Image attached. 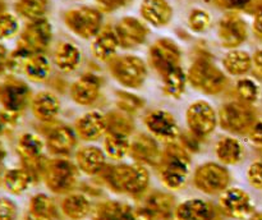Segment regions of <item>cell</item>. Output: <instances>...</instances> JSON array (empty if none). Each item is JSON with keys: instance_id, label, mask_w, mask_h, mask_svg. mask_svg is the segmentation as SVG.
<instances>
[{"instance_id": "1", "label": "cell", "mask_w": 262, "mask_h": 220, "mask_svg": "<svg viewBox=\"0 0 262 220\" xmlns=\"http://www.w3.org/2000/svg\"><path fill=\"white\" fill-rule=\"evenodd\" d=\"M104 181L115 192L138 196L145 192L150 182V174L142 164H123L107 168Z\"/></svg>"}, {"instance_id": "2", "label": "cell", "mask_w": 262, "mask_h": 220, "mask_svg": "<svg viewBox=\"0 0 262 220\" xmlns=\"http://www.w3.org/2000/svg\"><path fill=\"white\" fill-rule=\"evenodd\" d=\"M159 169L161 181L168 188H182L189 174L188 153L183 147L171 143L161 156Z\"/></svg>"}, {"instance_id": "3", "label": "cell", "mask_w": 262, "mask_h": 220, "mask_svg": "<svg viewBox=\"0 0 262 220\" xmlns=\"http://www.w3.org/2000/svg\"><path fill=\"white\" fill-rule=\"evenodd\" d=\"M188 81L194 89L205 94L214 95L224 90L227 77L211 61L207 59H199L189 68Z\"/></svg>"}, {"instance_id": "4", "label": "cell", "mask_w": 262, "mask_h": 220, "mask_svg": "<svg viewBox=\"0 0 262 220\" xmlns=\"http://www.w3.org/2000/svg\"><path fill=\"white\" fill-rule=\"evenodd\" d=\"M42 177L48 188L54 193H67L76 186L78 171L71 161L54 159L46 163Z\"/></svg>"}, {"instance_id": "5", "label": "cell", "mask_w": 262, "mask_h": 220, "mask_svg": "<svg viewBox=\"0 0 262 220\" xmlns=\"http://www.w3.org/2000/svg\"><path fill=\"white\" fill-rule=\"evenodd\" d=\"M110 72L119 83L130 89L140 87L147 76L145 63L140 58L132 55L122 56L113 60L110 64Z\"/></svg>"}, {"instance_id": "6", "label": "cell", "mask_w": 262, "mask_h": 220, "mask_svg": "<svg viewBox=\"0 0 262 220\" xmlns=\"http://www.w3.org/2000/svg\"><path fill=\"white\" fill-rule=\"evenodd\" d=\"M66 25L72 32L83 38H91L101 31V13L92 8L69 10L64 15Z\"/></svg>"}, {"instance_id": "7", "label": "cell", "mask_w": 262, "mask_h": 220, "mask_svg": "<svg viewBox=\"0 0 262 220\" xmlns=\"http://www.w3.org/2000/svg\"><path fill=\"white\" fill-rule=\"evenodd\" d=\"M229 171L219 164H204L199 166L194 173V184L205 193L215 194L224 192L229 186Z\"/></svg>"}, {"instance_id": "8", "label": "cell", "mask_w": 262, "mask_h": 220, "mask_svg": "<svg viewBox=\"0 0 262 220\" xmlns=\"http://www.w3.org/2000/svg\"><path fill=\"white\" fill-rule=\"evenodd\" d=\"M255 119V113L247 102L233 101L223 105L219 113L220 124L224 129L230 132H245L251 129Z\"/></svg>"}, {"instance_id": "9", "label": "cell", "mask_w": 262, "mask_h": 220, "mask_svg": "<svg viewBox=\"0 0 262 220\" xmlns=\"http://www.w3.org/2000/svg\"><path fill=\"white\" fill-rule=\"evenodd\" d=\"M187 123L196 137H206L216 127V114L207 101H196L187 110Z\"/></svg>"}, {"instance_id": "10", "label": "cell", "mask_w": 262, "mask_h": 220, "mask_svg": "<svg viewBox=\"0 0 262 220\" xmlns=\"http://www.w3.org/2000/svg\"><path fill=\"white\" fill-rule=\"evenodd\" d=\"M31 91L25 82L17 78H7L0 83V104L9 113L20 112L30 102Z\"/></svg>"}, {"instance_id": "11", "label": "cell", "mask_w": 262, "mask_h": 220, "mask_svg": "<svg viewBox=\"0 0 262 220\" xmlns=\"http://www.w3.org/2000/svg\"><path fill=\"white\" fill-rule=\"evenodd\" d=\"M51 41V26L46 19L32 20L26 27L18 42V48L32 54H41Z\"/></svg>"}, {"instance_id": "12", "label": "cell", "mask_w": 262, "mask_h": 220, "mask_svg": "<svg viewBox=\"0 0 262 220\" xmlns=\"http://www.w3.org/2000/svg\"><path fill=\"white\" fill-rule=\"evenodd\" d=\"M150 61L159 73L165 76L171 69L179 67L181 50L174 41L169 38H161L151 46Z\"/></svg>"}, {"instance_id": "13", "label": "cell", "mask_w": 262, "mask_h": 220, "mask_svg": "<svg viewBox=\"0 0 262 220\" xmlns=\"http://www.w3.org/2000/svg\"><path fill=\"white\" fill-rule=\"evenodd\" d=\"M220 209L234 219H246L253 214V202L250 194L241 188H227L220 196Z\"/></svg>"}, {"instance_id": "14", "label": "cell", "mask_w": 262, "mask_h": 220, "mask_svg": "<svg viewBox=\"0 0 262 220\" xmlns=\"http://www.w3.org/2000/svg\"><path fill=\"white\" fill-rule=\"evenodd\" d=\"M145 123L148 130L160 140L173 142L178 137L179 130L176 119L170 113L165 112V110H156V112L150 113L146 117Z\"/></svg>"}, {"instance_id": "15", "label": "cell", "mask_w": 262, "mask_h": 220, "mask_svg": "<svg viewBox=\"0 0 262 220\" xmlns=\"http://www.w3.org/2000/svg\"><path fill=\"white\" fill-rule=\"evenodd\" d=\"M219 38L225 48H237L247 38V25L238 15H225L220 20Z\"/></svg>"}, {"instance_id": "16", "label": "cell", "mask_w": 262, "mask_h": 220, "mask_svg": "<svg viewBox=\"0 0 262 220\" xmlns=\"http://www.w3.org/2000/svg\"><path fill=\"white\" fill-rule=\"evenodd\" d=\"M216 209L204 200H187L174 210L176 220H216Z\"/></svg>"}, {"instance_id": "17", "label": "cell", "mask_w": 262, "mask_h": 220, "mask_svg": "<svg viewBox=\"0 0 262 220\" xmlns=\"http://www.w3.org/2000/svg\"><path fill=\"white\" fill-rule=\"evenodd\" d=\"M115 33L123 48H133L146 40L147 28L136 18L125 17L117 25Z\"/></svg>"}, {"instance_id": "18", "label": "cell", "mask_w": 262, "mask_h": 220, "mask_svg": "<svg viewBox=\"0 0 262 220\" xmlns=\"http://www.w3.org/2000/svg\"><path fill=\"white\" fill-rule=\"evenodd\" d=\"M76 130L79 137L84 141H95L107 132L106 117L99 112H91L84 114L77 120Z\"/></svg>"}, {"instance_id": "19", "label": "cell", "mask_w": 262, "mask_h": 220, "mask_svg": "<svg viewBox=\"0 0 262 220\" xmlns=\"http://www.w3.org/2000/svg\"><path fill=\"white\" fill-rule=\"evenodd\" d=\"M129 153L140 164L159 165L160 163V151L155 140L148 136H138L130 142Z\"/></svg>"}, {"instance_id": "20", "label": "cell", "mask_w": 262, "mask_h": 220, "mask_svg": "<svg viewBox=\"0 0 262 220\" xmlns=\"http://www.w3.org/2000/svg\"><path fill=\"white\" fill-rule=\"evenodd\" d=\"M101 81L95 74H84L77 79L71 89V95L76 102L90 105L99 97Z\"/></svg>"}, {"instance_id": "21", "label": "cell", "mask_w": 262, "mask_h": 220, "mask_svg": "<svg viewBox=\"0 0 262 220\" xmlns=\"http://www.w3.org/2000/svg\"><path fill=\"white\" fill-rule=\"evenodd\" d=\"M49 151L54 155H68L76 146V135L69 127H56L50 130L46 138Z\"/></svg>"}, {"instance_id": "22", "label": "cell", "mask_w": 262, "mask_h": 220, "mask_svg": "<svg viewBox=\"0 0 262 220\" xmlns=\"http://www.w3.org/2000/svg\"><path fill=\"white\" fill-rule=\"evenodd\" d=\"M141 14L148 23L161 27L170 22L173 10L166 0H143Z\"/></svg>"}, {"instance_id": "23", "label": "cell", "mask_w": 262, "mask_h": 220, "mask_svg": "<svg viewBox=\"0 0 262 220\" xmlns=\"http://www.w3.org/2000/svg\"><path fill=\"white\" fill-rule=\"evenodd\" d=\"M76 161L78 169L89 175H95L104 170L105 155L100 148L95 146H87L81 148L76 155Z\"/></svg>"}, {"instance_id": "24", "label": "cell", "mask_w": 262, "mask_h": 220, "mask_svg": "<svg viewBox=\"0 0 262 220\" xmlns=\"http://www.w3.org/2000/svg\"><path fill=\"white\" fill-rule=\"evenodd\" d=\"M94 220H135V207L118 201H105L94 210Z\"/></svg>"}, {"instance_id": "25", "label": "cell", "mask_w": 262, "mask_h": 220, "mask_svg": "<svg viewBox=\"0 0 262 220\" xmlns=\"http://www.w3.org/2000/svg\"><path fill=\"white\" fill-rule=\"evenodd\" d=\"M31 106H32V113L38 120L50 122L58 115L60 110V102L55 95L43 91L33 97Z\"/></svg>"}, {"instance_id": "26", "label": "cell", "mask_w": 262, "mask_h": 220, "mask_svg": "<svg viewBox=\"0 0 262 220\" xmlns=\"http://www.w3.org/2000/svg\"><path fill=\"white\" fill-rule=\"evenodd\" d=\"M119 45L115 31H113L110 27H105L96 35L94 45H92V53L99 60H109L115 55Z\"/></svg>"}, {"instance_id": "27", "label": "cell", "mask_w": 262, "mask_h": 220, "mask_svg": "<svg viewBox=\"0 0 262 220\" xmlns=\"http://www.w3.org/2000/svg\"><path fill=\"white\" fill-rule=\"evenodd\" d=\"M142 207H145L154 219H169L174 216V199L166 193L154 192L143 202Z\"/></svg>"}, {"instance_id": "28", "label": "cell", "mask_w": 262, "mask_h": 220, "mask_svg": "<svg viewBox=\"0 0 262 220\" xmlns=\"http://www.w3.org/2000/svg\"><path fill=\"white\" fill-rule=\"evenodd\" d=\"M35 178L26 168L9 169L3 175V186L13 194H20L27 191Z\"/></svg>"}, {"instance_id": "29", "label": "cell", "mask_w": 262, "mask_h": 220, "mask_svg": "<svg viewBox=\"0 0 262 220\" xmlns=\"http://www.w3.org/2000/svg\"><path fill=\"white\" fill-rule=\"evenodd\" d=\"M216 156L223 164L227 165H234L238 164L243 159L245 150L243 146L237 138L233 137H223L216 143Z\"/></svg>"}, {"instance_id": "30", "label": "cell", "mask_w": 262, "mask_h": 220, "mask_svg": "<svg viewBox=\"0 0 262 220\" xmlns=\"http://www.w3.org/2000/svg\"><path fill=\"white\" fill-rule=\"evenodd\" d=\"M61 211L72 220H81L91 211V204L83 194L73 193L67 196L61 202Z\"/></svg>"}, {"instance_id": "31", "label": "cell", "mask_w": 262, "mask_h": 220, "mask_svg": "<svg viewBox=\"0 0 262 220\" xmlns=\"http://www.w3.org/2000/svg\"><path fill=\"white\" fill-rule=\"evenodd\" d=\"M54 59L60 71L72 72L78 67L81 61V53L73 43L63 42L56 48Z\"/></svg>"}, {"instance_id": "32", "label": "cell", "mask_w": 262, "mask_h": 220, "mask_svg": "<svg viewBox=\"0 0 262 220\" xmlns=\"http://www.w3.org/2000/svg\"><path fill=\"white\" fill-rule=\"evenodd\" d=\"M105 151L107 155L114 160H120L124 158L127 153H129L130 142L128 135L115 132H107L105 137Z\"/></svg>"}, {"instance_id": "33", "label": "cell", "mask_w": 262, "mask_h": 220, "mask_svg": "<svg viewBox=\"0 0 262 220\" xmlns=\"http://www.w3.org/2000/svg\"><path fill=\"white\" fill-rule=\"evenodd\" d=\"M23 72L33 82L45 81L50 73V64L42 54H32L26 63Z\"/></svg>"}, {"instance_id": "34", "label": "cell", "mask_w": 262, "mask_h": 220, "mask_svg": "<svg viewBox=\"0 0 262 220\" xmlns=\"http://www.w3.org/2000/svg\"><path fill=\"white\" fill-rule=\"evenodd\" d=\"M223 64L230 74L241 76L250 71L252 67V59L246 51L234 50L227 54V56L223 59Z\"/></svg>"}, {"instance_id": "35", "label": "cell", "mask_w": 262, "mask_h": 220, "mask_svg": "<svg viewBox=\"0 0 262 220\" xmlns=\"http://www.w3.org/2000/svg\"><path fill=\"white\" fill-rule=\"evenodd\" d=\"M186 87V74L181 68H174L164 76V92L171 97H181Z\"/></svg>"}, {"instance_id": "36", "label": "cell", "mask_w": 262, "mask_h": 220, "mask_svg": "<svg viewBox=\"0 0 262 220\" xmlns=\"http://www.w3.org/2000/svg\"><path fill=\"white\" fill-rule=\"evenodd\" d=\"M17 12L30 20L42 19L48 10V0H18Z\"/></svg>"}, {"instance_id": "37", "label": "cell", "mask_w": 262, "mask_h": 220, "mask_svg": "<svg viewBox=\"0 0 262 220\" xmlns=\"http://www.w3.org/2000/svg\"><path fill=\"white\" fill-rule=\"evenodd\" d=\"M30 212L55 217V219L58 217V210H56L53 199L43 193H38L31 199Z\"/></svg>"}, {"instance_id": "38", "label": "cell", "mask_w": 262, "mask_h": 220, "mask_svg": "<svg viewBox=\"0 0 262 220\" xmlns=\"http://www.w3.org/2000/svg\"><path fill=\"white\" fill-rule=\"evenodd\" d=\"M107 120V132H115V133H123V135L129 136L130 130H132V122L128 119L124 115L119 114V113H112L109 117H106Z\"/></svg>"}, {"instance_id": "39", "label": "cell", "mask_w": 262, "mask_h": 220, "mask_svg": "<svg viewBox=\"0 0 262 220\" xmlns=\"http://www.w3.org/2000/svg\"><path fill=\"white\" fill-rule=\"evenodd\" d=\"M237 94L243 102L252 104L258 97V86L255 81L250 78L241 79L237 83Z\"/></svg>"}, {"instance_id": "40", "label": "cell", "mask_w": 262, "mask_h": 220, "mask_svg": "<svg viewBox=\"0 0 262 220\" xmlns=\"http://www.w3.org/2000/svg\"><path fill=\"white\" fill-rule=\"evenodd\" d=\"M189 27L196 32H204L210 27L211 23V18H210L209 13L201 9H194L189 15Z\"/></svg>"}, {"instance_id": "41", "label": "cell", "mask_w": 262, "mask_h": 220, "mask_svg": "<svg viewBox=\"0 0 262 220\" xmlns=\"http://www.w3.org/2000/svg\"><path fill=\"white\" fill-rule=\"evenodd\" d=\"M18 22L12 14L3 13L0 15V40L9 38L17 32Z\"/></svg>"}, {"instance_id": "42", "label": "cell", "mask_w": 262, "mask_h": 220, "mask_svg": "<svg viewBox=\"0 0 262 220\" xmlns=\"http://www.w3.org/2000/svg\"><path fill=\"white\" fill-rule=\"evenodd\" d=\"M118 105H119L120 109L125 110V112L128 113H133L142 107L143 100L135 96V95L119 92V94H118Z\"/></svg>"}, {"instance_id": "43", "label": "cell", "mask_w": 262, "mask_h": 220, "mask_svg": "<svg viewBox=\"0 0 262 220\" xmlns=\"http://www.w3.org/2000/svg\"><path fill=\"white\" fill-rule=\"evenodd\" d=\"M17 214V205L7 197H0V220H15Z\"/></svg>"}, {"instance_id": "44", "label": "cell", "mask_w": 262, "mask_h": 220, "mask_svg": "<svg viewBox=\"0 0 262 220\" xmlns=\"http://www.w3.org/2000/svg\"><path fill=\"white\" fill-rule=\"evenodd\" d=\"M248 181L256 188L262 189V159L255 161L248 169Z\"/></svg>"}, {"instance_id": "45", "label": "cell", "mask_w": 262, "mask_h": 220, "mask_svg": "<svg viewBox=\"0 0 262 220\" xmlns=\"http://www.w3.org/2000/svg\"><path fill=\"white\" fill-rule=\"evenodd\" d=\"M132 0H96L97 5L100 7V9L104 10V12H113V10H117L119 8L125 7L127 4Z\"/></svg>"}, {"instance_id": "46", "label": "cell", "mask_w": 262, "mask_h": 220, "mask_svg": "<svg viewBox=\"0 0 262 220\" xmlns=\"http://www.w3.org/2000/svg\"><path fill=\"white\" fill-rule=\"evenodd\" d=\"M250 140L253 145L261 146L262 147V122H257L251 127L250 133Z\"/></svg>"}, {"instance_id": "47", "label": "cell", "mask_w": 262, "mask_h": 220, "mask_svg": "<svg viewBox=\"0 0 262 220\" xmlns=\"http://www.w3.org/2000/svg\"><path fill=\"white\" fill-rule=\"evenodd\" d=\"M217 2L222 5H224V7L238 9V8H245L250 5L252 0H217Z\"/></svg>"}, {"instance_id": "48", "label": "cell", "mask_w": 262, "mask_h": 220, "mask_svg": "<svg viewBox=\"0 0 262 220\" xmlns=\"http://www.w3.org/2000/svg\"><path fill=\"white\" fill-rule=\"evenodd\" d=\"M253 31L258 37H262V9L256 12L255 20H253Z\"/></svg>"}, {"instance_id": "49", "label": "cell", "mask_w": 262, "mask_h": 220, "mask_svg": "<svg viewBox=\"0 0 262 220\" xmlns=\"http://www.w3.org/2000/svg\"><path fill=\"white\" fill-rule=\"evenodd\" d=\"M8 54L7 50L0 45V74H3L5 72V69L8 68Z\"/></svg>"}, {"instance_id": "50", "label": "cell", "mask_w": 262, "mask_h": 220, "mask_svg": "<svg viewBox=\"0 0 262 220\" xmlns=\"http://www.w3.org/2000/svg\"><path fill=\"white\" fill-rule=\"evenodd\" d=\"M25 220H55V217L51 216H45V215H38V214H33V212L28 211L27 216H26Z\"/></svg>"}, {"instance_id": "51", "label": "cell", "mask_w": 262, "mask_h": 220, "mask_svg": "<svg viewBox=\"0 0 262 220\" xmlns=\"http://www.w3.org/2000/svg\"><path fill=\"white\" fill-rule=\"evenodd\" d=\"M253 64H255L256 69L262 74V50L257 51V53L253 55Z\"/></svg>"}, {"instance_id": "52", "label": "cell", "mask_w": 262, "mask_h": 220, "mask_svg": "<svg viewBox=\"0 0 262 220\" xmlns=\"http://www.w3.org/2000/svg\"><path fill=\"white\" fill-rule=\"evenodd\" d=\"M5 125H7V122L4 119V115L0 114V135L3 133V130L5 129Z\"/></svg>"}, {"instance_id": "53", "label": "cell", "mask_w": 262, "mask_h": 220, "mask_svg": "<svg viewBox=\"0 0 262 220\" xmlns=\"http://www.w3.org/2000/svg\"><path fill=\"white\" fill-rule=\"evenodd\" d=\"M250 220H262V211L261 212H255V214L251 215Z\"/></svg>"}, {"instance_id": "54", "label": "cell", "mask_w": 262, "mask_h": 220, "mask_svg": "<svg viewBox=\"0 0 262 220\" xmlns=\"http://www.w3.org/2000/svg\"><path fill=\"white\" fill-rule=\"evenodd\" d=\"M4 10H5V3L3 2V0H0V15L4 13Z\"/></svg>"}, {"instance_id": "55", "label": "cell", "mask_w": 262, "mask_h": 220, "mask_svg": "<svg viewBox=\"0 0 262 220\" xmlns=\"http://www.w3.org/2000/svg\"><path fill=\"white\" fill-rule=\"evenodd\" d=\"M3 175H4V171H3L2 160H0V183H3Z\"/></svg>"}]
</instances>
